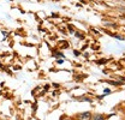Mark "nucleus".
Returning a JSON list of instances; mask_svg holds the SVG:
<instances>
[{"mask_svg": "<svg viewBox=\"0 0 125 120\" xmlns=\"http://www.w3.org/2000/svg\"><path fill=\"white\" fill-rule=\"evenodd\" d=\"M90 118H92V114L89 112H85V113H82V114L77 115L78 120H90Z\"/></svg>", "mask_w": 125, "mask_h": 120, "instance_id": "obj_1", "label": "nucleus"}, {"mask_svg": "<svg viewBox=\"0 0 125 120\" xmlns=\"http://www.w3.org/2000/svg\"><path fill=\"white\" fill-rule=\"evenodd\" d=\"M93 120H105V117L102 114H95L93 117Z\"/></svg>", "mask_w": 125, "mask_h": 120, "instance_id": "obj_2", "label": "nucleus"}, {"mask_svg": "<svg viewBox=\"0 0 125 120\" xmlns=\"http://www.w3.org/2000/svg\"><path fill=\"white\" fill-rule=\"evenodd\" d=\"M64 120H70V119H64Z\"/></svg>", "mask_w": 125, "mask_h": 120, "instance_id": "obj_3", "label": "nucleus"}]
</instances>
